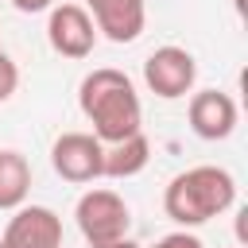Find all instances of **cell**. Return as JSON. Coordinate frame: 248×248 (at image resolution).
Masks as SVG:
<instances>
[{
	"mask_svg": "<svg viewBox=\"0 0 248 248\" xmlns=\"http://www.w3.org/2000/svg\"><path fill=\"white\" fill-rule=\"evenodd\" d=\"M12 8L23 12V16H39V12H50L54 0H12Z\"/></svg>",
	"mask_w": 248,
	"mask_h": 248,
	"instance_id": "obj_14",
	"label": "cell"
},
{
	"mask_svg": "<svg viewBox=\"0 0 248 248\" xmlns=\"http://www.w3.org/2000/svg\"><path fill=\"white\" fill-rule=\"evenodd\" d=\"M232 202H236V178L213 163L174 174L163 190V213L178 229H198V225L221 217L225 209H232Z\"/></svg>",
	"mask_w": 248,
	"mask_h": 248,
	"instance_id": "obj_2",
	"label": "cell"
},
{
	"mask_svg": "<svg viewBox=\"0 0 248 248\" xmlns=\"http://www.w3.org/2000/svg\"><path fill=\"white\" fill-rule=\"evenodd\" d=\"M143 81H147V89H151L155 97L178 101V97H186V93L194 89V81H198V62H194V54H190L186 46H159V50H151L147 62H143Z\"/></svg>",
	"mask_w": 248,
	"mask_h": 248,
	"instance_id": "obj_5",
	"label": "cell"
},
{
	"mask_svg": "<svg viewBox=\"0 0 248 248\" xmlns=\"http://www.w3.org/2000/svg\"><path fill=\"white\" fill-rule=\"evenodd\" d=\"M31 194V163L16 147H0V209L12 213Z\"/></svg>",
	"mask_w": 248,
	"mask_h": 248,
	"instance_id": "obj_10",
	"label": "cell"
},
{
	"mask_svg": "<svg viewBox=\"0 0 248 248\" xmlns=\"http://www.w3.org/2000/svg\"><path fill=\"white\" fill-rule=\"evenodd\" d=\"M74 221L89 248H140L132 240V209L108 186L85 190L74 205Z\"/></svg>",
	"mask_w": 248,
	"mask_h": 248,
	"instance_id": "obj_3",
	"label": "cell"
},
{
	"mask_svg": "<svg viewBox=\"0 0 248 248\" xmlns=\"http://www.w3.org/2000/svg\"><path fill=\"white\" fill-rule=\"evenodd\" d=\"M151 248H205L194 232H186V229H174V232H167V236H159Z\"/></svg>",
	"mask_w": 248,
	"mask_h": 248,
	"instance_id": "obj_13",
	"label": "cell"
},
{
	"mask_svg": "<svg viewBox=\"0 0 248 248\" xmlns=\"http://www.w3.org/2000/svg\"><path fill=\"white\" fill-rule=\"evenodd\" d=\"M0 50H4V46H0Z\"/></svg>",
	"mask_w": 248,
	"mask_h": 248,
	"instance_id": "obj_15",
	"label": "cell"
},
{
	"mask_svg": "<svg viewBox=\"0 0 248 248\" xmlns=\"http://www.w3.org/2000/svg\"><path fill=\"white\" fill-rule=\"evenodd\" d=\"M46 43L62 58H89L97 46V27L81 4H54L46 16Z\"/></svg>",
	"mask_w": 248,
	"mask_h": 248,
	"instance_id": "obj_6",
	"label": "cell"
},
{
	"mask_svg": "<svg viewBox=\"0 0 248 248\" xmlns=\"http://www.w3.org/2000/svg\"><path fill=\"white\" fill-rule=\"evenodd\" d=\"M85 12L108 43H136L147 27V0H85Z\"/></svg>",
	"mask_w": 248,
	"mask_h": 248,
	"instance_id": "obj_9",
	"label": "cell"
},
{
	"mask_svg": "<svg viewBox=\"0 0 248 248\" xmlns=\"http://www.w3.org/2000/svg\"><path fill=\"white\" fill-rule=\"evenodd\" d=\"M0 248H62V217L50 205H19L0 232Z\"/></svg>",
	"mask_w": 248,
	"mask_h": 248,
	"instance_id": "obj_7",
	"label": "cell"
},
{
	"mask_svg": "<svg viewBox=\"0 0 248 248\" xmlns=\"http://www.w3.org/2000/svg\"><path fill=\"white\" fill-rule=\"evenodd\" d=\"M50 167L62 182H97L105 178V143L93 132H62L50 143Z\"/></svg>",
	"mask_w": 248,
	"mask_h": 248,
	"instance_id": "obj_4",
	"label": "cell"
},
{
	"mask_svg": "<svg viewBox=\"0 0 248 248\" xmlns=\"http://www.w3.org/2000/svg\"><path fill=\"white\" fill-rule=\"evenodd\" d=\"M16 89H19V66L0 50V101H8Z\"/></svg>",
	"mask_w": 248,
	"mask_h": 248,
	"instance_id": "obj_12",
	"label": "cell"
},
{
	"mask_svg": "<svg viewBox=\"0 0 248 248\" xmlns=\"http://www.w3.org/2000/svg\"><path fill=\"white\" fill-rule=\"evenodd\" d=\"M186 116H190V132H194L198 140L217 143V140H229V136L236 132L240 108H236V101H232L229 93H221V89H198V93L190 97Z\"/></svg>",
	"mask_w": 248,
	"mask_h": 248,
	"instance_id": "obj_8",
	"label": "cell"
},
{
	"mask_svg": "<svg viewBox=\"0 0 248 248\" xmlns=\"http://www.w3.org/2000/svg\"><path fill=\"white\" fill-rule=\"evenodd\" d=\"M78 108L93 124V136L101 143H120L143 132V105L124 70H112V66L89 70L78 85Z\"/></svg>",
	"mask_w": 248,
	"mask_h": 248,
	"instance_id": "obj_1",
	"label": "cell"
},
{
	"mask_svg": "<svg viewBox=\"0 0 248 248\" xmlns=\"http://www.w3.org/2000/svg\"><path fill=\"white\" fill-rule=\"evenodd\" d=\"M147 163H151V140L143 132L120 143H105V178H136Z\"/></svg>",
	"mask_w": 248,
	"mask_h": 248,
	"instance_id": "obj_11",
	"label": "cell"
}]
</instances>
